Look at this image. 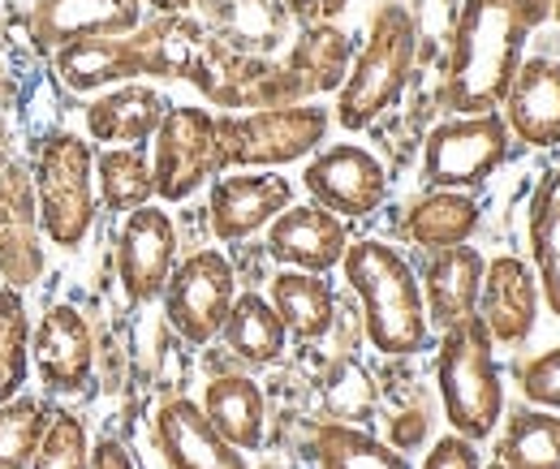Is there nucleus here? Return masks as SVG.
I'll list each match as a JSON object with an SVG mask.
<instances>
[{
    "label": "nucleus",
    "instance_id": "obj_39",
    "mask_svg": "<svg viewBox=\"0 0 560 469\" xmlns=\"http://www.w3.org/2000/svg\"><path fill=\"white\" fill-rule=\"evenodd\" d=\"M280 4H284L289 22H298V26L332 22V17H341V9H346V0H280Z\"/></svg>",
    "mask_w": 560,
    "mask_h": 469
},
{
    "label": "nucleus",
    "instance_id": "obj_18",
    "mask_svg": "<svg viewBox=\"0 0 560 469\" xmlns=\"http://www.w3.org/2000/svg\"><path fill=\"white\" fill-rule=\"evenodd\" d=\"M479 319L495 344H522L539 324V275L513 255L491 259L479 289Z\"/></svg>",
    "mask_w": 560,
    "mask_h": 469
},
{
    "label": "nucleus",
    "instance_id": "obj_36",
    "mask_svg": "<svg viewBox=\"0 0 560 469\" xmlns=\"http://www.w3.org/2000/svg\"><path fill=\"white\" fill-rule=\"evenodd\" d=\"M91 466V435H86V422L70 413V409H52L48 426H44V439L31 457L26 469H86Z\"/></svg>",
    "mask_w": 560,
    "mask_h": 469
},
{
    "label": "nucleus",
    "instance_id": "obj_37",
    "mask_svg": "<svg viewBox=\"0 0 560 469\" xmlns=\"http://www.w3.org/2000/svg\"><path fill=\"white\" fill-rule=\"evenodd\" d=\"M522 392L539 409H560V349H548L522 366Z\"/></svg>",
    "mask_w": 560,
    "mask_h": 469
},
{
    "label": "nucleus",
    "instance_id": "obj_5",
    "mask_svg": "<svg viewBox=\"0 0 560 469\" xmlns=\"http://www.w3.org/2000/svg\"><path fill=\"white\" fill-rule=\"evenodd\" d=\"M435 384L444 418L457 435L466 439H488L504 418V384L495 371V340L483 328L479 315L466 324L440 332V353H435Z\"/></svg>",
    "mask_w": 560,
    "mask_h": 469
},
{
    "label": "nucleus",
    "instance_id": "obj_21",
    "mask_svg": "<svg viewBox=\"0 0 560 469\" xmlns=\"http://www.w3.org/2000/svg\"><path fill=\"white\" fill-rule=\"evenodd\" d=\"M504 126L526 146H560V61H522L504 99Z\"/></svg>",
    "mask_w": 560,
    "mask_h": 469
},
{
    "label": "nucleus",
    "instance_id": "obj_43",
    "mask_svg": "<svg viewBox=\"0 0 560 469\" xmlns=\"http://www.w3.org/2000/svg\"><path fill=\"white\" fill-rule=\"evenodd\" d=\"M483 469H509V466H504V461H500V457H495V461H491V466H483Z\"/></svg>",
    "mask_w": 560,
    "mask_h": 469
},
{
    "label": "nucleus",
    "instance_id": "obj_7",
    "mask_svg": "<svg viewBox=\"0 0 560 469\" xmlns=\"http://www.w3.org/2000/svg\"><path fill=\"white\" fill-rule=\"evenodd\" d=\"M509 160V126L500 113L448 117L422 142V181L431 190H479Z\"/></svg>",
    "mask_w": 560,
    "mask_h": 469
},
{
    "label": "nucleus",
    "instance_id": "obj_17",
    "mask_svg": "<svg viewBox=\"0 0 560 469\" xmlns=\"http://www.w3.org/2000/svg\"><path fill=\"white\" fill-rule=\"evenodd\" d=\"M155 444L173 469H250L190 397H173L155 409Z\"/></svg>",
    "mask_w": 560,
    "mask_h": 469
},
{
    "label": "nucleus",
    "instance_id": "obj_42",
    "mask_svg": "<svg viewBox=\"0 0 560 469\" xmlns=\"http://www.w3.org/2000/svg\"><path fill=\"white\" fill-rule=\"evenodd\" d=\"M9 160H18V155H13V134H9V126L0 121V168H4Z\"/></svg>",
    "mask_w": 560,
    "mask_h": 469
},
{
    "label": "nucleus",
    "instance_id": "obj_9",
    "mask_svg": "<svg viewBox=\"0 0 560 469\" xmlns=\"http://www.w3.org/2000/svg\"><path fill=\"white\" fill-rule=\"evenodd\" d=\"M160 297H164L168 328L186 344L203 349L220 336L229 319V306L237 297V271L224 250H195L173 268Z\"/></svg>",
    "mask_w": 560,
    "mask_h": 469
},
{
    "label": "nucleus",
    "instance_id": "obj_15",
    "mask_svg": "<svg viewBox=\"0 0 560 469\" xmlns=\"http://www.w3.org/2000/svg\"><path fill=\"white\" fill-rule=\"evenodd\" d=\"M31 366L39 371V384L57 397L86 388L95 371V332L78 306L52 302L39 315V324L31 328Z\"/></svg>",
    "mask_w": 560,
    "mask_h": 469
},
{
    "label": "nucleus",
    "instance_id": "obj_24",
    "mask_svg": "<svg viewBox=\"0 0 560 469\" xmlns=\"http://www.w3.org/2000/svg\"><path fill=\"white\" fill-rule=\"evenodd\" d=\"M195 4L203 9L199 22L211 35H220L242 52L272 57L289 39V13L280 0H195Z\"/></svg>",
    "mask_w": 560,
    "mask_h": 469
},
{
    "label": "nucleus",
    "instance_id": "obj_32",
    "mask_svg": "<svg viewBox=\"0 0 560 469\" xmlns=\"http://www.w3.org/2000/svg\"><path fill=\"white\" fill-rule=\"evenodd\" d=\"M530 255L539 293L548 297V310L560 315V173L544 177L530 199Z\"/></svg>",
    "mask_w": 560,
    "mask_h": 469
},
{
    "label": "nucleus",
    "instance_id": "obj_2",
    "mask_svg": "<svg viewBox=\"0 0 560 469\" xmlns=\"http://www.w3.org/2000/svg\"><path fill=\"white\" fill-rule=\"evenodd\" d=\"M341 268L362 302V332L371 349H380L384 357H410L427 349L431 324L422 306V284L397 246L375 237L350 242Z\"/></svg>",
    "mask_w": 560,
    "mask_h": 469
},
{
    "label": "nucleus",
    "instance_id": "obj_40",
    "mask_svg": "<svg viewBox=\"0 0 560 469\" xmlns=\"http://www.w3.org/2000/svg\"><path fill=\"white\" fill-rule=\"evenodd\" d=\"M86 469H135V461L117 439H100V444H91V466Z\"/></svg>",
    "mask_w": 560,
    "mask_h": 469
},
{
    "label": "nucleus",
    "instance_id": "obj_3",
    "mask_svg": "<svg viewBox=\"0 0 560 469\" xmlns=\"http://www.w3.org/2000/svg\"><path fill=\"white\" fill-rule=\"evenodd\" d=\"M419 61V22L406 4H384L371 17L362 52H353L350 73L337 91V126L341 130H371L397 99L406 95Z\"/></svg>",
    "mask_w": 560,
    "mask_h": 469
},
{
    "label": "nucleus",
    "instance_id": "obj_31",
    "mask_svg": "<svg viewBox=\"0 0 560 469\" xmlns=\"http://www.w3.org/2000/svg\"><path fill=\"white\" fill-rule=\"evenodd\" d=\"M315 461L319 469H410L401 448L375 439L371 431L350 426V422L315 426Z\"/></svg>",
    "mask_w": 560,
    "mask_h": 469
},
{
    "label": "nucleus",
    "instance_id": "obj_23",
    "mask_svg": "<svg viewBox=\"0 0 560 469\" xmlns=\"http://www.w3.org/2000/svg\"><path fill=\"white\" fill-rule=\"evenodd\" d=\"M52 78L73 95H95L121 82L142 78V57L135 35H104V39H78L48 57Z\"/></svg>",
    "mask_w": 560,
    "mask_h": 469
},
{
    "label": "nucleus",
    "instance_id": "obj_28",
    "mask_svg": "<svg viewBox=\"0 0 560 469\" xmlns=\"http://www.w3.org/2000/svg\"><path fill=\"white\" fill-rule=\"evenodd\" d=\"M353 61V44L350 35L332 22H319V26H302V35L293 39V48L284 52V66L293 69V78L302 82L306 99L315 95H328V91H341L346 73Z\"/></svg>",
    "mask_w": 560,
    "mask_h": 469
},
{
    "label": "nucleus",
    "instance_id": "obj_19",
    "mask_svg": "<svg viewBox=\"0 0 560 469\" xmlns=\"http://www.w3.org/2000/svg\"><path fill=\"white\" fill-rule=\"evenodd\" d=\"M483 271H488V259L470 242L466 246H448V250H431V259H427L419 280L427 324L448 332V328L466 324L470 315H479Z\"/></svg>",
    "mask_w": 560,
    "mask_h": 469
},
{
    "label": "nucleus",
    "instance_id": "obj_13",
    "mask_svg": "<svg viewBox=\"0 0 560 469\" xmlns=\"http://www.w3.org/2000/svg\"><path fill=\"white\" fill-rule=\"evenodd\" d=\"M44 268H48V250H44L31 164L9 160L0 168V280L13 289H31L39 284Z\"/></svg>",
    "mask_w": 560,
    "mask_h": 469
},
{
    "label": "nucleus",
    "instance_id": "obj_25",
    "mask_svg": "<svg viewBox=\"0 0 560 469\" xmlns=\"http://www.w3.org/2000/svg\"><path fill=\"white\" fill-rule=\"evenodd\" d=\"M203 413L237 453H255L264 444L268 401L250 375H215L203 388Z\"/></svg>",
    "mask_w": 560,
    "mask_h": 469
},
{
    "label": "nucleus",
    "instance_id": "obj_22",
    "mask_svg": "<svg viewBox=\"0 0 560 469\" xmlns=\"http://www.w3.org/2000/svg\"><path fill=\"white\" fill-rule=\"evenodd\" d=\"M164 113H168V99L142 82L108 86L82 108L86 138L100 146H147L160 130Z\"/></svg>",
    "mask_w": 560,
    "mask_h": 469
},
{
    "label": "nucleus",
    "instance_id": "obj_20",
    "mask_svg": "<svg viewBox=\"0 0 560 469\" xmlns=\"http://www.w3.org/2000/svg\"><path fill=\"white\" fill-rule=\"evenodd\" d=\"M130 35H135V48L142 57V73L182 78V82L199 86L203 66L211 57V44H215V35L199 17H190V13H155V17H142Z\"/></svg>",
    "mask_w": 560,
    "mask_h": 469
},
{
    "label": "nucleus",
    "instance_id": "obj_12",
    "mask_svg": "<svg viewBox=\"0 0 560 469\" xmlns=\"http://www.w3.org/2000/svg\"><path fill=\"white\" fill-rule=\"evenodd\" d=\"M289 202H293V181L272 173V168L220 173L211 181L208 199L211 237L224 246H237V242L255 237L259 228H268Z\"/></svg>",
    "mask_w": 560,
    "mask_h": 469
},
{
    "label": "nucleus",
    "instance_id": "obj_8",
    "mask_svg": "<svg viewBox=\"0 0 560 469\" xmlns=\"http://www.w3.org/2000/svg\"><path fill=\"white\" fill-rule=\"evenodd\" d=\"M151 177H155V199L160 202H186L220 177L215 113L211 108L168 104L160 130L151 138Z\"/></svg>",
    "mask_w": 560,
    "mask_h": 469
},
{
    "label": "nucleus",
    "instance_id": "obj_35",
    "mask_svg": "<svg viewBox=\"0 0 560 469\" xmlns=\"http://www.w3.org/2000/svg\"><path fill=\"white\" fill-rule=\"evenodd\" d=\"M52 409L39 401V397H26L18 392L13 401L0 404V469H26L39 439H44V426H48Z\"/></svg>",
    "mask_w": 560,
    "mask_h": 469
},
{
    "label": "nucleus",
    "instance_id": "obj_10",
    "mask_svg": "<svg viewBox=\"0 0 560 469\" xmlns=\"http://www.w3.org/2000/svg\"><path fill=\"white\" fill-rule=\"evenodd\" d=\"M177 268V224L155 202L126 211L117 233V280L130 306H147L164 293Z\"/></svg>",
    "mask_w": 560,
    "mask_h": 469
},
{
    "label": "nucleus",
    "instance_id": "obj_11",
    "mask_svg": "<svg viewBox=\"0 0 560 469\" xmlns=\"http://www.w3.org/2000/svg\"><path fill=\"white\" fill-rule=\"evenodd\" d=\"M306 195L328 207L332 215L341 220H362L371 211H380L388 199V168L358 142H337V146H324L306 173Z\"/></svg>",
    "mask_w": 560,
    "mask_h": 469
},
{
    "label": "nucleus",
    "instance_id": "obj_6",
    "mask_svg": "<svg viewBox=\"0 0 560 469\" xmlns=\"http://www.w3.org/2000/svg\"><path fill=\"white\" fill-rule=\"evenodd\" d=\"M332 113L319 104H289L259 113H220L215 117V155L220 173L237 168H280L306 160L324 146Z\"/></svg>",
    "mask_w": 560,
    "mask_h": 469
},
{
    "label": "nucleus",
    "instance_id": "obj_14",
    "mask_svg": "<svg viewBox=\"0 0 560 469\" xmlns=\"http://www.w3.org/2000/svg\"><path fill=\"white\" fill-rule=\"evenodd\" d=\"M142 0H31L26 4V39L39 57L78 39L130 35L142 22Z\"/></svg>",
    "mask_w": 560,
    "mask_h": 469
},
{
    "label": "nucleus",
    "instance_id": "obj_34",
    "mask_svg": "<svg viewBox=\"0 0 560 469\" xmlns=\"http://www.w3.org/2000/svg\"><path fill=\"white\" fill-rule=\"evenodd\" d=\"M31 375V315L22 289L0 284V404L13 401Z\"/></svg>",
    "mask_w": 560,
    "mask_h": 469
},
{
    "label": "nucleus",
    "instance_id": "obj_27",
    "mask_svg": "<svg viewBox=\"0 0 560 469\" xmlns=\"http://www.w3.org/2000/svg\"><path fill=\"white\" fill-rule=\"evenodd\" d=\"M479 220H483V211H479V199L470 190H431L419 202H410L401 233L431 255V250L466 246L479 233Z\"/></svg>",
    "mask_w": 560,
    "mask_h": 469
},
{
    "label": "nucleus",
    "instance_id": "obj_16",
    "mask_svg": "<svg viewBox=\"0 0 560 469\" xmlns=\"http://www.w3.org/2000/svg\"><path fill=\"white\" fill-rule=\"evenodd\" d=\"M346 250H350L346 220L332 215L319 202H289L268 224V255L277 259L280 268L328 275L332 268H341Z\"/></svg>",
    "mask_w": 560,
    "mask_h": 469
},
{
    "label": "nucleus",
    "instance_id": "obj_26",
    "mask_svg": "<svg viewBox=\"0 0 560 469\" xmlns=\"http://www.w3.org/2000/svg\"><path fill=\"white\" fill-rule=\"evenodd\" d=\"M268 302L277 306L284 332L298 340H324L337 324V293H332L328 275H319V271L280 268L272 275Z\"/></svg>",
    "mask_w": 560,
    "mask_h": 469
},
{
    "label": "nucleus",
    "instance_id": "obj_30",
    "mask_svg": "<svg viewBox=\"0 0 560 469\" xmlns=\"http://www.w3.org/2000/svg\"><path fill=\"white\" fill-rule=\"evenodd\" d=\"M95 195L100 207L126 215L135 207L155 202V177L147 146H100L95 151Z\"/></svg>",
    "mask_w": 560,
    "mask_h": 469
},
{
    "label": "nucleus",
    "instance_id": "obj_38",
    "mask_svg": "<svg viewBox=\"0 0 560 469\" xmlns=\"http://www.w3.org/2000/svg\"><path fill=\"white\" fill-rule=\"evenodd\" d=\"M422 469H483L479 461V444L475 439H466V435H440L435 444H431V453H427V461Z\"/></svg>",
    "mask_w": 560,
    "mask_h": 469
},
{
    "label": "nucleus",
    "instance_id": "obj_1",
    "mask_svg": "<svg viewBox=\"0 0 560 469\" xmlns=\"http://www.w3.org/2000/svg\"><path fill=\"white\" fill-rule=\"evenodd\" d=\"M548 13L552 0H466L453 26L440 104L453 117L495 113L522 66L530 31L548 22Z\"/></svg>",
    "mask_w": 560,
    "mask_h": 469
},
{
    "label": "nucleus",
    "instance_id": "obj_41",
    "mask_svg": "<svg viewBox=\"0 0 560 469\" xmlns=\"http://www.w3.org/2000/svg\"><path fill=\"white\" fill-rule=\"evenodd\" d=\"M142 4H151L155 13H190L195 9V0H142Z\"/></svg>",
    "mask_w": 560,
    "mask_h": 469
},
{
    "label": "nucleus",
    "instance_id": "obj_29",
    "mask_svg": "<svg viewBox=\"0 0 560 469\" xmlns=\"http://www.w3.org/2000/svg\"><path fill=\"white\" fill-rule=\"evenodd\" d=\"M220 340L246 366H272V362L284 357V349H289V332L280 324L277 306L264 293H237L233 297L229 319L220 328Z\"/></svg>",
    "mask_w": 560,
    "mask_h": 469
},
{
    "label": "nucleus",
    "instance_id": "obj_33",
    "mask_svg": "<svg viewBox=\"0 0 560 469\" xmlns=\"http://www.w3.org/2000/svg\"><path fill=\"white\" fill-rule=\"evenodd\" d=\"M500 461L509 469H560V418L548 409L513 413L500 439Z\"/></svg>",
    "mask_w": 560,
    "mask_h": 469
},
{
    "label": "nucleus",
    "instance_id": "obj_4",
    "mask_svg": "<svg viewBox=\"0 0 560 469\" xmlns=\"http://www.w3.org/2000/svg\"><path fill=\"white\" fill-rule=\"evenodd\" d=\"M35 207H39V228L44 242L57 250H78L86 233L95 228L100 195H95V142L70 130H52L39 138L35 164Z\"/></svg>",
    "mask_w": 560,
    "mask_h": 469
}]
</instances>
